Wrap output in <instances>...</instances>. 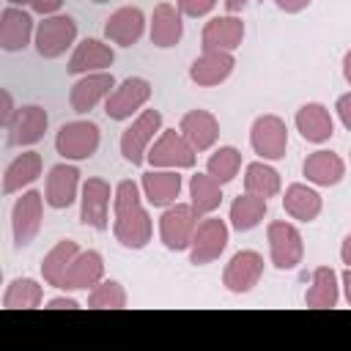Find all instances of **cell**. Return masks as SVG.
Here are the masks:
<instances>
[{
	"instance_id": "cell-36",
	"label": "cell",
	"mask_w": 351,
	"mask_h": 351,
	"mask_svg": "<svg viewBox=\"0 0 351 351\" xmlns=\"http://www.w3.org/2000/svg\"><path fill=\"white\" fill-rule=\"evenodd\" d=\"M239 167H241V151L233 148V145H222V148H217V151L208 156V165H206L208 176H214L219 184L233 181L236 173H239Z\"/></svg>"
},
{
	"instance_id": "cell-3",
	"label": "cell",
	"mask_w": 351,
	"mask_h": 351,
	"mask_svg": "<svg viewBox=\"0 0 351 351\" xmlns=\"http://www.w3.org/2000/svg\"><path fill=\"white\" fill-rule=\"evenodd\" d=\"M145 159L151 162V167H159V170H186V167H195L197 151L189 145V140L181 132L165 129L151 143Z\"/></svg>"
},
{
	"instance_id": "cell-42",
	"label": "cell",
	"mask_w": 351,
	"mask_h": 351,
	"mask_svg": "<svg viewBox=\"0 0 351 351\" xmlns=\"http://www.w3.org/2000/svg\"><path fill=\"white\" fill-rule=\"evenodd\" d=\"M274 3H277V8L285 11V14H299V11H304L313 0H274Z\"/></svg>"
},
{
	"instance_id": "cell-46",
	"label": "cell",
	"mask_w": 351,
	"mask_h": 351,
	"mask_svg": "<svg viewBox=\"0 0 351 351\" xmlns=\"http://www.w3.org/2000/svg\"><path fill=\"white\" fill-rule=\"evenodd\" d=\"M343 77H346V82L351 85V49L343 55Z\"/></svg>"
},
{
	"instance_id": "cell-9",
	"label": "cell",
	"mask_w": 351,
	"mask_h": 351,
	"mask_svg": "<svg viewBox=\"0 0 351 351\" xmlns=\"http://www.w3.org/2000/svg\"><path fill=\"white\" fill-rule=\"evenodd\" d=\"M44 195L36 189H27L22 197H16L14 208H11V233H14V244L22 250L27 247L38 230H41V217H44Z\"/></svg>"
},
{
	"instance_id": "cell-6",
	"label": "cell",
	"mask_w": 351,
	"mask_h": 351,
	"mask_svg": "<svg viewBox=\"0 0 351 351\" xmlns=\"http://www.w3.org/2000/svg\"><path fill=\"white\" fill-rule=\"evenodd\" d=\"M266 236H269V255H271L274 269L288 271V269H296L302 263L304 241H302V233H299L296 225L274 219V222H269Z\"/></svg>"
},
{
	"instance_id": "cell-45",
	"label": "cell",
	"mask_w": 351,
	"mask_h": 351,
	"mask_svg": "<svg viewBox=\"0 0 351 351\" xmlns=\"http://www.w3.org/2000/svg\"><path fill=\"white\" fill-rule=\"evenodd\" d=\"M250 3H255V0H225V8H228L230 14H236V11H241L244 5H250Z\"/></svg>"
},
{
	"instance_id": "cell-11",
	"label": "cell",
	"mask_w": 351,
	"mask_h": 351,
	"mask_svg": "<svg viewBox=\"0 0 351 351\" xmlns=\"http://www.w3.org/2000/svg\"><path fill=\"white\" fill-rule=\"evenodd\" d=\"M151 99V82L145 77H126L107 99H104V112L110 121H126L132 118L145 101Z\"/></svg>"
},
{
	"instance_id": "cell-17",
	"label": "cell",
	"mask_w": 351,
	"mask_h": 351,
	"mask_svg": "<svg viewBox=\"0 0 351 351\" xmlns=\"http://www.w3.org/2000/svg\"><path fill=\"white\" fill-rule=\"evenodd\" d=\"M77 192H80V170L74 165L60 162V165L49 167L47 184H44L47 206H52V208H69L77 200Z\"/></svg>"
},
{
	"instance_id": "cell-2",
	"label": "cell",
	"mask_w": 351,
	"mask_h": 351,
	"mask_svg": "<svg viewBox=\"0 0 351 351\" xmlns=\"http://www.w3.org/2000/svg\"><path fill=\"white\" fill-rule=\"evenodd\" d=\"M101 132L93 121H69L55 134V151L66 162H82L90 159L99 151Z\"/></svg>"
},
{
	"instance_id": "cell-31",
	"label": "cell",
	"mask_w": 351,
	"mask_h": 351,
	"mask_svg": "<svg viewBox=\"0 0 351 351\" xmlns=\"http://www.w3.org/2000/svg\"><path fill=\"white\" fill-rule=\"evenodd\" d=\"M77 255H80L77 241L60 239V241L44 255V261H41V277H44V282L52 285V288H60L63 274H66V269L71 266V261H74Z\"/></svg>"
},
{
	"instance_id": "cell-48",
	"label": "cell",
	"mask_w": 351,
	"mask_h": 351,
	"mask_svg": "<svg viewBox=\"0 0 351 351\" xmlns=\"http://www.w3.org/2000/svg\"><path fill=\"white\" fill-rule=\"evenodd\" d=\"M8 3H11V5H30L33 0H8Z\"/></svg>"
},
{
	"instance_id": "cell-13",
	"label": "cell",
	"mask_w": 351,
	"mask_h": 351,
	"mask_svg": "<svg viewBox=\"0 0 351 351\" xmlns=\"http://www.w3.org/2000/svg\"><path fill=\"white\" fill-rule=\"evenodd\" d=\"M115 192L104 178H88L82 184V197H80V222L96 230H107L110 219V197Z\"/></svg>"
},
{
	"instance_id": "cell-29",
	"label": "cell",
	"mask_w": 351,
	"mask_h": 351,
	"mask_svg": "<svg viewBox=\"0 0 351 351\" xmlns=\"http://www.w3.org/2000/svg\"><path fill=\"white\" fill-rule=\"evenodd\" d=\"M41 167H44V162H41V154H38V151H25V154H19V156L5 167L3 192H5V195H14V192H19L22 186L33 184V181L41 176Z\"/></svg>"
},
{
	"instance_id": "cell-8",
	"label": "cell",
	"mask_w": 351,
	"mask_h": 351,
	"mask_svg": "<svg viewBox=\"0 0 351 351\" xmlns=\"http://www.w3.org/2000/svg\"><path fill=\"white\" fill-rule=\"evenodd\" d=\"M250 145L263 162H277L288 148V126L280 115H261L250 129Z\"/></svg>"
},
{
	"instance_id": "cell-32",
	"label": "cell",
	"mask_w": 351,
	"mask_h": 351,
	"mask_svg": "<svg viewBox=\"0 0 351 351\" xmlns=\"http://www.w3.org/2000/svg\"><path fill=\"white\" fill-rule=\"evenodd\" d=\"M340 299V285H337V271L332 266H318L313 271V282L304 293V304L307 307H335Z\"/></svg>"
},
{
	"instance_id": "cell-40",
	"label": "cell",
	"mask_w": 351,
	"mask_h": 351,
	"mask_svg": "<svg viewBox=\"0 0 351 351\" xmlns=\"http://www.w3.org/2000/svg\"><path fill=\"white\" fill-rule=\"evenodd\" d=\"M335 110H337V115H340V123L351 132V93H343V96L337 99Z\"/></svg>"
},
{
	"instance_id": "cell-14",
	"label": "cell",
	"mask_w": 351,
	"mask_h": 351,
	"mask_svg": "<svg viewBox=\"0 0 351 351\" xmlns=\"http://www.w3.org/2000/svg\"><path fill=\"white\" fill-rule=\"evenodd\" d=\"M112 90H115V77H112L110 71L82 74V77L71 85V93H69L71 110L80 112V115H85V112H90L99 101H104Z\"/></svg>"
},
{
	"instance_id": "cell-34",
	"label": "cell",
	"mask_w": 351,
	"mask_h": 351,
	"mask_svg": "<svg viewBox=\"0 0 351 351\" xmlns=\"http://www.w3.org/2000/svg\"><path fill=\"white\" fill-rule=\"evenodd\" d=\"M44 302V288L33 277H16L8 282L3 293V307L5 310H36Z\"/></svg>"
},
{
	"instance_id": "cell-25",
	"label": "cell",
	"mask_w": 351,
	"mask_h": 351,
	"mask_svg": "<svg viewBox=\"0 0 351 351\" xmlns=\"http://www.w3.org/2000/svg\"><path fill=\"white\" fill-rule=\"evenodd\" d=\"M181 36H184V22L178 5L159 3L151 14V44L159 49H170L181 41Z\"/></svg>"
},
{
	"instance_id": "cell-1",
	"label": "cell",
	"mask_w": 351,
	"mask_h": 351,
	"mask_svg": "<svg viewBox=\"0 0 351 351\" xmlns=\"http://www.w3.org/2000/svg\"><path fill=\"white\" fill-rule=\"evenodd\" d=\"M112 206H115V219H112V233L121 241V247L126 250H143L151 241L154 233V222L151 214L143 206L140 197V186L134 181H121L115 186L112 195Z\"/></svg>"
},
{
	"instance_id": "cell-22",
	"label": "cell",
	"mask_w": 351,
	"mask_h": 351,
	"mask_svg": "<svg viewBox=\"0 0 351 351\" xmlns=\"http://www.w3.org/2000/svg\"><path fill=\"white\" fill-rule=\"evenodd\" d=\"M112 60H115V52L110 44H104L99 38H85L71 52L66 71L69 74H93V71H104L107 66H112Z\"/></svg>"
},
{
	"instance_id": "cell-12",
	"label": "cell",
	"mask_w": 351,
	"mask_h": 351,
	"mask_svg": "<svg viewBox=\"0 0 351 351\" xmlns=\"http://www.w3.org/2000/svg\"><path fill=\"white\" fill-rule=\"evenodd\" d=\"M263 277V258L261 252L255 250H241L236 252L225 271H222V285L230 291V293H250Z\"/></svg>"
},
{
	"instance_id": "cell-20",
	"label": "cell",
	"mask_w": 351,
	"mask_h": 351,
	"mask_svg": "<svg viewBox=\"0 0 351 351\" xmlns=\"http://www.w3.org/2000/svg\"><path fill=\"white\" fill-rule=\"evenodd\" d=\"M30 38H36L33 16L16 5L3 8V14H0V47L5 52H19L30 44Z\"/></svg>"
},
{
	"instance_id": "cell-16",
	"label": "cell",
	"mask_w": 351,
	"mask_h": 351,
	"mask_svg": "<svg viewBox=\"0 0 351 351\" xmlns=\"http://www.w3.org/2000/svg\"><path fill=\"white\" fill-rule=\"evenodd\" d=\"M236 58L233 52H217V49H203L200 58L192 60L189 66V80L200 88H214L219 82H225L233 74Z\"/></svg>"
},
{
	"instance_id": "cell-23",
	"label": "cell",
	"mask_w": 351,
	"mask_h": 351,
	"mask_svg": "<svg viewBox=\"0 0 351 351\" xmlns=\"http://www.w3.org/2000/svg\"><path fill=\"white\" fill-rule=\"evenodd\" d=\"M293 121H296L299 134H302L307 143L321 145V143H326V140L335 134V121H332L329 110H326L324 104H318V101L302 104V107L296 110V118H293Z\"/></svg>"
},
{
	"instance_id": "cell-5",
	"label": "cell",
	"mask_w": 351,
	"mask_h": 351,
	"mask_svg": "<svg viewBox=\"0 0 351 351\" xmlns=\"http://www.w3.org/2000/svg\"><path fill=\"white\" fill-rule=\"evenodd\" d=\"M77 38V22L69 14H49L36 25V52L47 60L60 58Z\"/></svg>"
},
{
	"instance_id": "cell-41",
	"label": "cell",
	"mask_w": 351,
	"mask_h": 351,
	"mask_svg": "<svg viewBox=\"0 0 351 351\" xmlns=\"http://www.w3.org/2000/svg\"><path fill=\"white\" fill-rule=\"evenodd\" d=\"M60 5H63V0H33V3H30V8H33L36 14H44V16L55 14Z\"/></svg>"
},
{
	"instance_id": "cell-27",
	"label": "cell",
	"mask_w": 351,
	"mask_h": 351,
	"mask_svg": "<svg viewBox=\"0 0 351 351\" xmlns=\"http://www.w3.org/2000/svg\"><path fill=\"white\" fill-rule=\"evenodd\" d=\"M143 186V195L151 206H159V208H167L176 203V197L181 195V176L176 170H148L140 181Z\"/></svg>"
},
{
	"instance_id": "cell-39",
	"label": "cell",
	"mask_w": 351,
	"mask_h": 351,
	"mask_svg": "<svg viewBox=\"0 0 351 351\" xmlns=\"http://www.w3.org/2000/svg\"><path fill=\"white\" fill-rule=\"evenodd\" d=\"M16 110L19 107H14V99H11V90H0V123L8 129V123L14 121V115H16Z\"/></svg>"
},
{
	"instance_id": "cell-43",
	"label": "cell",
	"mask_w": 351,
	"mask_h": 351,
	"mask_svg": "<svg viewBox=\"0 0 351 351\" xmlns=\"http://www.w3.org/2000/svg\"><path fill=\"white\" fill-rule=\"evenodd\" d=\"M47 307H49V310H77L80 302L71 299V296H55V299L47 302Z\"/></svg>"
},
{
	"instance_id": "cell-18",
	"label": "cell",
	"mask_w": 351,
	"mask_h": 351,
	"mask_svg": "<svg viewBox=\"0 0 351 351\" xmlns=\"http://www.w3.org/2000/svg\"><path fill=\"white\" fill-rule=\"evenodd\" d=\"M104 280V258L96 250H80V255L71 261V266L63 274L60 291H88L96 282Z\"/></svg>"
},
{
	"instance_id": "cell-33",
	"label": "cell",
	"mask_w": 351,
	"mask_h": 351,
	"mask_svg": "<svg viewBox=\"0 0 351 351\" xmlns=\"http://www.w3.org/2000/svg\"><path fill=\"white\" fill-rule=\"evenodd\" d=\"M266 211H269L266 197L252 195V192H244V195H239V197L230 203V225H233L239 233L252 230V228L261 225V219L266 217Z\"/></svg>"
},
{
	"instance_id": "cell-30",
	"label": "cell",
	"mask_w": 351,
	"mask_h": 351,
	"mask_svg": "<svg viewBox=\"0 0 351 351\" xmlns=\"http://www.w3.org/2000/svg\"><path fill=\"white\" fill-rule=\"evenodd\" d=\"M189 203L197 217H208L222 203V184L208 173H195L189 178Z\"/></svg>"
},
{
	"instance_id": "cell-19",
	"label": "cell",
	"mask_w": 351,
	"mask_h": 351,
	"mask_svg": "<svg viewBox=\"0 0 351 351\" xmlns=\"http://www.w3.org/2000/svg\"><path fill=\"white\" fill-rule=\"evenodd\" d=\"M143 30H145V14H143L137 5H123V8H118L115 14H110L107 22H104V36H107V41H112V44H118V47H132V44H137L140 36H143Z\"/></svg>"
},
{
	"instance_id": "cell-21",
	"label": "cell",
	"mask_w": 351,
	"mask_h": 351,
	"mask_svg": "<svg viewBox=\"0 0 351 351\" xmlns=\"http://www.w3.org/2000/svg\"><path fill=\"white\" fill-rule=\"evenodd\" d=\"M203 49H217V52H233L244 41V22L233 14L228 16H214L203 27Z\"/></svg>"
},
{
	"instance_id": "cell-37",
	"label": "cell",
	"mask_w": 351,
	"mask_h": 351,
	"mask_svg": "<svg viewBox=\"0 0 351 351\" xmlns=\"http://www.w3.org/2000/svg\"><path fill=\"white\" fill-rule=\"evenodd\" d=\"M88 307L93 310H121L126 307V291L118 280H101L88 293Z\"/></svg>"
},
{
	"instance_id": "cell-15",
	"label": "cell",
	"mask_w": 351,
	"mask_h": 351,
	"mask_svg": "<svg viewBox=\"0 0 351 351\" xmlns=\"http://www.w3.org/2000/svg\"><path fill=\"white\" fill-rule=\"evenodd\" d=\"M47 126H49L47 110L38 107V104H25V107L16 110L14 121H11L8 129H5V132H8V145H14V148L33 145V143H38V140L44 137Z\"/></svg>"
},
{
	"instance_id": "cell-28",
	"label": "cell",
	"mask_w": 351,
	"mask_h": 351,
	"mask_svg": "<svg viewBox=\"0 0 351 351\" xmlns=\"http://www.w3.org/2000/svg\"><path fill=\"white\" fill-rule=\"evenodd\" d=\"M321 206H324L321 195L313 186H307V184H291L285 189V195H282L285 214H291L299 222H313L321 214Z\"/></svg>"
},
{
	"instance_id": "cell-4",
	"label": "cell",
	"mask_w": 351,
	"mask_h": 351,
	"mask_svg": "<svg viewBox=\"0 0 351 351\" xmlns=\"http://www.w3.org/2000/svg\"><path fill=\"white\" fill-rule=\"evenodd\" d=\"M197 214L192 208V203H173L162 211L159 217V239L167 250L173 252H181V250H189L192 244V236H195V228H197Z\"/></svg>"
},
{
	"instance_id": "cell-44",
	"label": "cell",
	"mask_w": 351,
	"mask_h": 351,
	"mask_svg": "<svg viewBox=\"0 0 351 351\" xmlns=\"http://www.w3.org/2000/svg\"><path fill=\"white\" fill-rule=\"evenodd\" d=\"M340 258H343V263L351 269V236H346V239H343V247H340Z\"/></svg>"
},
{
	"instance_id": "cell-10",
	"label": "cell",
	"mask_w": 351,
	"mask_h": 351,
	"mask_svg": "<svg viewBox=\"0 0 351 351\" xmlns=\"http://www.w3.org/2000/svg\"><path fill=\"white\" fill-rule=\"evenodd\" d=\"M228 247V225L219 217H206L203 222H197L192 244H189V261L195 266H206L214 263Z\"/></svg>"
},
{
	"instance_id": "cell-7",
	"label": "cell",
	"mask_w": 351,
	"mask_h": 351,
	"mask_svg": "<svg viewBox=\"0 0 351 351\" xmlns=\"http://www.w3.org/2000/svg\"><path fill=\"white\" fill-rule=\"evenodd\" d=\"M156 132H162V112L159 110H143L132 126L121 134V154L126 162L132 165H143L148 156V148L156 137Z\"/></svg>"
},
{
	"instance_id": "cell-26",
	"label": "cell",
	"mask_w": 351,
	"mask_h": 351,
	"mask_svg": "<svg viewBox=\"0 0 351 351\" xmlns=\"http://www.w3.org/2000/svg\"><path fill=\"white\" fill-rule=\"evenodd\" d=\"M302 173L310 184L315 186H335L340 184V178L346 176V162L340 154L335 151H315L304 159L302 165Z\"/></svg>"
},
{
	"instance_id": "cell-38",
	"label": "cell",
	"mask_w": 351,
	"mask_h": 351,
	"mask_svg": "<svg viewBox=\"0 0 351 351\" xmlns=\"http://www.w3.org/2000/svg\"><path fill=\"white\" fill-rule=\"evenodd\" d=\"M176 5L184 16H206L217 5V0H176Z\"/></svg>"
},
{
	"instance_id": "cell-35",
	"label": "cell",
	"mask_w": 351,
	"mask_h": 351,
	"mask_svg": "<svg viewBox=\"0 0 351 351\" xmlns=\"http://www.w3.org/2000/svg\"><path fill=\"white\" fill-rule=\"evenodd\" d=\"M244 189L269 200V197L280 195L282 181H280V173L274 167H269L266 162H250L244 170Z\"/></svg>"
},
{
	"instance_id": "cell-24",
	"label": "cell",
	"mask_w": 351,
	"mask_h": 351,
	"mask_svg": "<svg viewBox=\"0 0 351 351\" xmlns=\"http://www.w3.org/2000/svg\"><path fill=\"white\" fill-rule=\"evenodd\" d=\"M178 132H181V134L189 140V145L200 154V151L214 148V143L219 140V121H217L208 110H189V112L181 118Z\"/></svg>"
},
{
	"instance_id": "cell-47",
	"label": "cell",
	"mask_w": 351,
	"mask_h": 351,
	"mask_svg": "<svg viewBox=\"0 0 351 351\" xmlns=\"http://www.w3.org/2000/svg\"><path fill=\"white\" fill-rule=\"evenodd\" d=\"M343 291H346V302L351 304V269H346L343 274Z\"/></svg>"
},
{
	"instance_id": "cell-49",
	"label": "cell",
	"mask_w": 351,
	"mask_h": 351,
	"mask_svg": "<svg viewBox=\"0 0 351 351\" xmlns=\"http://www.w3.org/2000/svg\"><path fill=\"white\" fill-rule=\"evenodd\" d=\"M93 3H110V0H93Z\"/></svg>"
}]
</instances>
